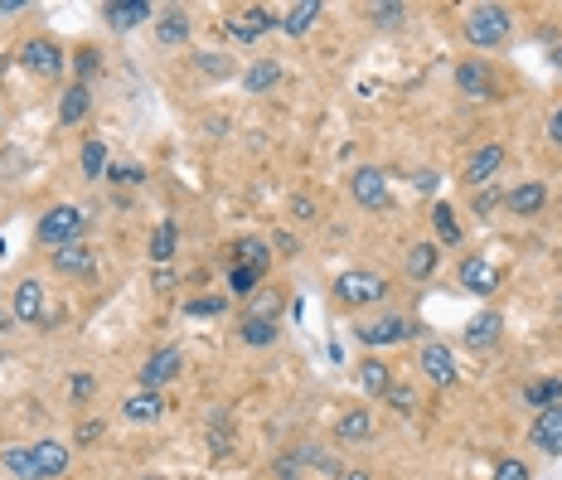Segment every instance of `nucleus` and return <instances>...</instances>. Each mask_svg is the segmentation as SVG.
Here are the masks:
<instances>
[{
  "mask_svg": "<svg viewBox=\"0 0 562 480\" xmlns=\"http://www.w3.org/2000/svg\"><path fill=\"white\" fill-rule=\"evenodd\" d=\"M243 345H252V350H267V345H277V335H281V325L277 320H267V316H243Z\"/></svg>",
  "mask_w": 562,
  "mask_h": 480,
  "instance_id": "b1692460",
  "label": "nucleus"
},
{
  "mask_svg": "<svg viewBox=\"0 0 562 480\" xmlns=\"http://www.w3.org/2000/svg\"><path fill=\"white\" fill-rule=\"evenodd\" d=\"M20 64L30 68V73H39V78H59V73H63V49L54 44V39L34 34L30 44L20 49Z\"/></svg>",
  "mask_w": 562,
  "mask_h": 480,
  "instance_id": "0eeeda50",
  "label": "nucleus"
},
{
  "mask_svg": "<svg viewBox=\"0 0 562 480\" xmlns=\"http://www.w3.org/2000/svg\"><path fill=\"white\" fill-rule=\"evenodd\" d=\"M548 136H553V141H558V146H562V107H558V112H553V117H548Z\"/></svg>",
  "mask_w": 562,
  "mask_h": 480,
  "instance_id": "49530a36",
  "label": "nucleus"
},
{
  "mask_svg": "<svg viewBox=\"0 0 562 480\" xmlns=\"http://www.w3.org/2000/svg\"><path fill=\"white\" fill-rule=\"evenodd\" d=\"M504 209H509L514 219H538V214L548 209V190H543L538 180H529V185H514V190L504 194Z\"/></svg>",
  "mask_w": 562,
  "mask_h": 480,
  "instance_id": "9d476101",
  "label": "nucleus"
},
{
  "mask_svg": "<svg viewBox=\"0 0 562 480\" xmlns=\"http://www.w3.org/2000/svg\"><path fill=\"white\" fill-rule=\"evenodd\" d=\"M170 282H175V272H170V267H156V287L165 291V287H170Z\"/></svg>",
  "mask_w": 562,
  "mask_h": 480,
  "instance_id": "09e8293b",
  "label": "nucleus"
},
{
  "mask_svg": "<svg viewBox=\"0 0 562 480\" xmlns=\"http://www.w3.org/2000/svg\"><path fill=\"white\" fill-rule=\"evenodd\" d=\"M15 10H25V0H0V15H15Z\"/></svg>",
  "mask_w": 562,
  "mask_h": 480,
  "instance_id": "8fccbe9b",
  "label": "nucleus"
},
{
  "mask_svg": "<svg viewBox=\"0 0 562 480\" xmlns=\"http://www.w3.org/2000/svg\"><path fill=\"white\" fill-rule=\"evenodd\" d=\"M344 480H369V476H364V471H354V476H344Z\"/></svg>",
  "mask_w": 562,
  "mask_h": 480,
  "instance_id": "864d4df0",
  "label": "nucleus"
},
{
  "mask_svg": "<svg viewBox=\"0 0 562 480\" xmlns=\"http://www.w3.org/2000/svg\"><path fill=\"white\" fill-rule=\"evenodd\" d=\"M277 476L281 480H296V476H301V456H281V461H277Z\"/></svg>",
  "mask_w": 562,
  "mask_h": 480,
  "instance_id": "37998d69",
  "label": "nucleus"
},
{
  "mask_svg": "<svg viewBox=\"0 0 562 480\" xmlns=\"http://www.w3.org/2000/svg\"><path fill=\"white\" fill-rule=\"evenodd\" d=\"M107 180H117V185H141V180H146V170H141V165H112V170H107Z\"/></svg>",
  "mask_w": 562,
  "mask_h": 480,
  "instance_id": "a19ab883",
  "label": "nucleus"
},
{
  "mask_svg": "<svg viewBox=\"0 0 562 480\" xmlns=\"http://www.w3.org/2000/svg\"><path fill=\"white\" fill-rule=\"evenodd\" d=\"M180 374H185V354L175 350V345H170V350H156L146 364H141V369H136V379H141V388H146V393H160L165 384H175Z\"/></svg>",
  "mask_w": 562,
  "mask_h": 480,
  "instance_id": "20e7f679",
  "label": "nucleus"
},
{
  "mask_svg": "<svg viewBox=\"0 0 562 480\" xmlns=\"http://www.w3.org/2000/svg\"><path fill=\"white\" fill-rule=\"evenodd\" d=\"M146 480H165V476H146Z\"/></svg>",
  "mask_w": 562,
  "mask_h": 480,
  "instance_id": "5fc2aeb1",
  "label": "nucleus"
},
{
  "mask_svg": "<svg viewBox=\"0 0 562 480\" xmlns=\"http://www.w3.org/2000/svg\"><path fill=\"white\" fill-rule=\"evenodd\" d=\"M122 417L126 422H156V417H165V393H131L122 403Z\"/></svg>",
  "mask_w": 562,
  "mask_h": 480,
  "instance_id": "4be33fe9",
  "label": "nucleus"
},
{
  "mask_svg": "<svg viewBox=\"0 0 562 480\" xmlns=\"http://www.w3.org/2000/svg\"><path fill=\"white\" fill-rule=\"evenodd\" d=\"M156 39L160 44H185L189 39V15L185 10H165L156 20Z\"/></svg>",
  "mask_w": 562,
  "mask_h": 480,
  "instance_id": "c85d7f7f",
  "label": "nucleus"
},
{
  "mask_svg": "<svg viewBox=\"0 0 562 480\" xmlns=\"http://www.w3.org/2000/svg\"><path fill=\"white\" fill-rule=\"evenodd\" d=\"M529 442L538 451H548V456H562V403H553V408H543V413L533 417Z\"/></svg>",
  "mask_w": 562,
  "mask_h": 480,
  "instance_id": "1a4fd4ad",
  "label": "nucleus"
},
{
  "mask_svg": "<svg viewBox=\"0 0 562 480\" xmlns=\"http://www.w3.org/2000/svg\"><path fill=\"white\" fill-rule=\"evenodd\" d=\"M10 316L25 320V325H39V320H44V282L25 277V282L15 287V306H10Z\"/></svg>",
  "mask_w": 562,
  "mask_h": 480,
  "instance_id": "dca6fc26",
  "label": "nucleus"
},
{
  "mask_svg": "<svg viewBox=\"0 0 562 480\" xmlns=\"http://www.w3.org/2000/svg\"><path fill=\"white\" fill-rule=\"evenodd\" d=\"M432 224H437V238L446 248L461 243V224H456V209H451V204H437V209H432Z\"/></svg>",
  "mask_w": 562,
  "mask_h": 480,
  "instance_id": "473e14b6",
  "label": "nucleus"
},
{
  "mask_svg": "<svg viewBox=\"0 0 562 480\" xmlns=\"http://www.w3.org/2000/svg\"><path fill=\"white\" fill-rule=\"evenodd\" d=\"M456 88L466 97H495V73H490V64L485 59H466V64L456 68Z\"/></svg>",
  "mask_w": 562,
  "mask_h": 480,
  "instance_id": "f8f14e48",
  "label": "nucleus"
},
{
  "mask_svg": "<svg viewBox=\"0 0 562 480\" xmlns=\"http://www.w3.org/2000/svg\"><path fill=\"white\" fill-rule=\"evenodd\" d=\"M102 15H107L112 30H136V25H146L156 10H151V0H112V5H102Z\"/></svg>",
  "mask_w": 562,
  "mask_h": 480,
  "instance_id": "2eb2a0df",
  "label": "nucleus"
},
{
  "mask_svg": "<svg viewBox=\"0 0 562 480\" xmlns=\"http://www.w3.org/2000/svg\"><path fill=\"white\" fill-rule=\"evenodd\" d=\"M349 194H354L364 209H378V214L393 204V194H388V175H383V170H374V165H359V170H354Z\"/></svg>",
  "mask_w": 562,
  "mask_h": 480,
  "instance_id": "423d86ee",
  "label": "nucleus"
},
{
  "mask_svg": "<svg viewBox=\"0 0 562 480\" xmlns=\"http://www.w3.org/2000/svg\"><path fill=\"white\" fill-rule=\"evenodd\" d=\"M495 204H500V194H495V190H485V194H480V204H475V209H480V214H490Z\"/></svg>",
  "mask_w": 562,
  "mask_h": 480,
  "instance_id": "de8ad7c7",
  "label": "nucleus"
},
{
  "mask_svg": "<svg viewBox=\"0 0 562 480\" xmlns=\"http://www.w3.org/2000/svg\"><path fill=\"white\" fill-rule=\"evenodd\" d=\"M320 15H325V5H320V0H296V5H286V10H281L277 25L286 34H296V39H301V34H311V25L320 20Z\"/></svg>",
  "mask_w": 562,
  "mask_h": 480,
  "instance_id": "a211bd4d",
  "label": "nucleus"
},
{
  "mask_svg": "<svg viewBox=\"0 0 562 480\" xmlns=\"http://www.w3.org/2000/svg\"><path fill=\"white\" fill-rule=\"evenodd\" d=\"M461 287H466V291H480V296H490V291L500 287V272H495L485 257H466V262H461Z\"/></svg>",
  "mask_w": 562,
  "mask_h": 480,
  "instance_id": "aec40b11",
  "label": "nucleus"
},
{
  "mask_svg": "<svg viewBox=\"0 0 562 480\" xmlns=\"http://www.w3.org/2000/svg\"><path fill=\"white\" fill-rule=\"evenodd\" d=\"M10 325H15V316H0V335H5V330H10Z\"/></svg>",
  "mask_w": 562,
  "mask_h": 480,
  "instance_id": "603ef678",
  "label": "nucleus"
},
{
  "mask_svg": "<svg viewBox=\"0 0 562 480\" xmlns=\"http://www.w3.org/2000/svg\"><path fill=\"white\" fill-rule=\"evenodd\" d=\"M73 68H78V78L88 83V78H93L97 68H102V54H97L93 44H88V49H78V54H73Z\"/></svg>",
  "mask_w": 562,
  "mask_h": 480,
  "instance_id": "c9c22d12",
  "label": "nucleus"
},
{
  "mask_svg": "<svg viewBox=\"0 0 562 480\" xmlns=\"http://www.w3.org/2000/svg\"><path fill=\"white\" fill-rule=\"evenodd\" d=\"M383 398H388L398 413H412V408H417V393H412V388H403V384H393L388 393H383Z\"/></svg>",
  "mask_w": 562,
  "mask_h": 480,
  "instance_id": "ea45409f",
  "label": "nucleus"
},
{
  "mask_svg": "<svg viewBox=\"0 0 562 480\" xmlns=\"http://www.w3.org/2000/svg\"><path fill=\"white\" fill-rule=\"evenodd\" d=\"M374 432V417H369V408H354V413L340 417V427H335V437H340L344 447H354V442H364Z\"/></svg>",
  "mask_w": 562,
  "mask_h": 480,
  "instance_id": "393cba45",
  "label": "nucleus"
},
{
  "mask_svg": "<svg viewBox=\"0 0 562 480\" xmlns=\"http://www.w3.org/2000/svg\"><path fill=\"white\" fill-rule=\"evenodd\" d=\"M369 15H374V25H378V30H398V25L407 20V5H403V0H378V5L369 10Z\"/></svg>",
  "mask_w": 562,
  "mask_h": 480,
  "instance_id": "72a5a7b5",
  "label": "nucleus"
},
{
  "mask_svg": "<svg viewBox=\"0 0 562 480\" xmlns=\"http://www.w3.org/2000/svg\"><path fill=\"white\" fill-rule=\"evenodd\" d=\"M88 112H93V93H88V83H73V88L59 97V122L63 127H78Z\"/></svg>",
  "mask_w": 562,
  "mask_h": 480,
  "instance_id": "412c9836",
  "label": "nucleus"
},
{
  "mask_svg": "<svg viewBox=\"0 0 562 480\" xmlns=\"http://www.w3.org/2000/svg\"><path fill=\"white\" fill-rule=\"evenodd\" d=\"M412 185H417L422 194H432L437 190V175H432V170H417V180H412Z\"/></svg>",
  "mask_w": 562,
  "mask_h": 480,
  "instance_id": "a18cd8bd",
  "label": "nucleus"
},
{
  "mask_svg": "<svg viewBox=\"0 0 562 480\" xmlns=\"http://www.w3.org/2000/svg\"><path fill=\"white\" fill-rule=\"evenodd\" d=\"M500 335H504L500 311H480V316L466 325V335H461V340H466V350L480 354V350H495V345H500Z\"/></svg>",
  "mask_w": 562,
  "mask_h": 480,
  "instance_id": "9b49d317",
  "label": "nucleus"
},
{
  "mask_svg": "<svg viewBox=\"0 0 562 480\" xmlns=\"http://www.w3.org/2000/svg\"><path fill=\"white\" fill-rule=\"evenodd\" d=\"M267 30H277V20H272V10H262V5H248L243 15H233V20H228V34H233V39H243V44L262 39Z\"/></svg>",
  "mask_w": 562,
  "mask_h": 480,
  "instance_id": "4468645a",
  "label": "nucleus"
},
{
  "mask_svg": "<svg viewBox=\"0 0 562 480\" xmlns=\"http://www.w3.org/2000/svg\"><path fill=\"white\" fill-rule=\"evenodd\" d=\"M548 59H553V68L562 73V44H553V54H548Z\"/></svg>",
  "mask_w": 562,
  "mask_h": 480,
  "instance_id": "3c124183",
  "label": "nucleus"
},
{
  "mask_svg": "<svg viewBox=\"0 0 562 480\" xmlns=\"http://www.w3.org/2000/svg\"><path fill=\"white\" fill-rule=\"evenodd\" d=\"M524 403L529 408H553V403H562V379H533L529 388H524Z\"/></svg>",
  "mask_w": 562,
  "mask_h": 480,
  "instance_id": "c756f323",
  "label": "nucleus"
},
{
  "mask_svg": "<svg viewBox=\"0 0 562 480\" xmlns=\"http://www.w3.org/2000/svg\"><path fill=\"white\" fill-rule=\"evenodd\" d=\"M0 466L15 480H39V471H34V447H10L0 456Z\"/></svg>",
  "mask_w": 562,
  "mask_h": 480,
  "instance_id": "7c9ffc66",
  "label": "nucleus"
},
{
  "mask_svg": "<svg viewBox=\"0 0 562 480\" xmlns=\"http://www.w3.org/2000/svg\"><path fill=\"white\" fill-rule=\"evenodd\" d=\"M417 369H422V379H427V384H437V388L456 384V354H451V345H441V340H427V345H422Z\"/></svg>",
  "mask_w": 562,
  "mask_h": 480,
  "instance_id": "39448f33",
  "label": "nucleus"
},
{
  "mask_svg": "<svg viewBox=\"0 0 562 480\" xmlns=\"http://www.w3.org/2000/svg\"><path fill=\"white\" fill-rule=\"evenodd\" d=\"M509 30H514V15H509L504 5H475V10L466 15V39L475 44V49H495V44H504Z\"/></svg>",
  "mask_w": 562,
  "mask_h": 480,
  "instance_id": "f257e3e1",
  "label": "nucleus"
},
{
  "mask_svg": "<svg viewBox=\"0 0 562 480\" xmlns=\"http://www.w3.org/2000/svg\"><path fill=\"white\" fill-rule=\"evenodd\" d=\"M233 253H238V267H252L257 277H262V272L272 267V248H267L262 238H243V243H238Z\"/></svg>",
  "mask_w": 562,
  "mask_h": 480,
  "instance_id": "cd10ccee",
  "label": "nucleus"
},
{
  "mask_svg": "<svg viewBox=\"0 0 562 480\" xmlns=\"http://www.w3.org/2000/svg\"><path fill=\"white\" fill-rule=\"evenodd\" d=\"M185 311L189 316H223V296H194Z\"/></svg>",
  "mask_w": 562,
  "mask_h": 480,
  "instance_id": "4c0bfd02",
  "label": "nucleus"
},
{
  "mask_svg": "<svg viewBox=\"0 0 562 480\" xmlns=\"http://www.w3.org/2000/svg\"><path fill=\"white\" fill-rule=\"evenodd\" d=\"M500 170H504V146H480V151L466 160V185H470V190H475V185L485 190Z\"/></svg>",
  "mask_w": 562,
  "mask_h": 480,
  "instance_id": "ddd939ff",
  "label": "nucleus"
},
{
  "mask_svg": "<svg viewBox=\"0 0 562 480\" xmlns=\"http://www.w3.org/2000/svg\"><path fill=\"white\" fill-rule=\"evenodd\" d=\"M335 296L344 306H374V301L388 296V282L378 272H340L335 277Z\"/></svg>",
  "mask_w": 562,
  "mask_h": 480,
  "instance_id": "7ed1b4c3",
  "label": "nucleus"
},
{
  "mask_svg": "<svg viewBox=\"0 0 562 480\" xmlns=\"http://www.w3.org/2000/svg\"><path fill=\"white\" fill-rule=\"evenodd\" d=\"M495 480H529V466L519 456H504L500 466H495Z\"/></svg>",
  "mask_w": 562,
  "mask_h": 480,
  "instance_id": "58836bf2",
  "label": "nucleus"
},
{
  "mask_svg": "<svg viewBox=\"0 0 562 480\" xmlns=\"http://www.w3.org/2000/svg\"><path fill=\"white\" fill-rule=\"evenodd\" d=\"M412 335H417V325H412L407 316H383V320L359 325V340L374 345V350H383V345H403V340H412Z\"/></svg>",
  "mask_w": 562,
  "mask_h": 480,
  "instance_id": "6e6552de",
  "label": "nucleus"
},
{
  "mask_svg": "<svg viewBox=\"0 0 562 480\" xmlns=\"http://www.w3.org/2000/svg\"><path fill=\"white\" fill-rule=\"evenodd\" d=\"M359 384H364V393L383 398V393L393 388V374H388V364H383V359H359Z\"/></svg>",
  "mask_w": 562,
  "mask_h": 480,
  "instance_id": "a878e982",
  "label": "nucleus"
},
{
  "mask_svg": "<svg viewBox=\"0 0 562 480\" xmlns=\"http://www.w3.org/2000/svg\"><path fill=\"white\" fill-rule=\"evenodd\" d=\"M54 272H63V277H93L97 272L93 248H83V243H63L59 253H54Z\"/></svg>",
  "mask_w": 562,
  "mask_h": 480,
  "instance_id": "f3484780",
  "label": "nucleus"
},
{
  "mask_svg": "<svg viewBox=\"0 0 562 480\" xmlns=\"http://www.w3.org/2000/svg\"><path fill=\"white\" fill-rule=\"evenodd\" d=\"M175 243H180V233H175V224L165 219V224L151 233V262H156V267H165V262L175 257Z\"/></svg>",
  "mask_w": 562,
  "mask_h": 480,
  "instance_id": "2f4dec72",
  "label": "nucleus"
},
{
  "mask_svg": "<svg viewBox=\"0 0 562 480\" xmlns=\"http://www.w3.org/2000/svg\"><path fill=\"white\" fill-rule=\"evenodd\" d=\"M277 83H281L277 59H257V64L243 73V88H248V93H267V88H277Z\"/></svg>",
  "mask_w": 562,
  "mask_h": 480,
  "instance_id": "bb28decb",
  "label": "nucleus"
},
{
  "mask_svg": "<svg viewBox=\"0 0 562 480\" xmlns=\"http://www.w3.org/2000/svg\"><path fill=\"white\" fill-rule=\"evenodd\" d=\"M34 471H39V480L63 476V471H68V447H63V442H54V437L34 442Z\"/></svg>",
  "mask_w": 562,
  "mask_h": 480,
  "instance_id": "6ab92c4d",
  "label": "nucleus"
},
{
  "mask_svg": "<svg viewBox=\"0 0 562 480\" xmlns=\"http://www.w3.org/2000/svg\"><path fill=\"white\" fill-rule=\"evenodd\" d=\"M252 287H257V272H252V267H233V272H228V291H233V296H252Z\"/></svg>",
  "mask_w": 562,
  "mask_h": 480,
  "instance_id": "e433bc0d",
  "label": "nucleus"
},
{
  "mask_svg": "<svg viewBox=\"0 0 562 480\" xmlns=\"http://www.w3.org/2000/svg\"><path fill=\"white\" fill-rule=\"evenodd\" d=\"M97 437H102V422H83V427H78V442H83V447L97 442Z\"/></svg>",
  "mask_w": 562,
  "mask_h": 480,
  "instance_id": "c03bdc74",
  "label": "nucleus"
},
{
  "mask_svg": "<svg viewBox=\"0 0 562 480\" xmlns=\"http://www.w3.org/2000/svg\"><path fill=\"white\" fill-rule=\"evenodd\" d=\"M68 388H73V398H78V403H83V398H93V393H97L93 374H73V384H68Z\"/></svg>",
  "mask_w": 562,
  "mask_h": 480,
  "instance_id": "79ce46f5",
  "label": "nucleus"
},
{
  "mask_svg": "<svg viewBox=\"0 0 562 480\" xmlns=\"http://www.w3.org/2000/svg\"><path fill=\"white\" fill-rule=\"evenodd\" d=\"M83 175H88V180H107V146H102V141H88V146H83Z\"/></svg>",
  "mask_w": 562,
  "mask_h": 480,
  "instance_id": "f704fd0d",
  "label": "nucleus"
},
{
  "mask_svg": "<svg viewBox=\"0 0 562 480\" xmlns=\"http://www.w3.org/2000/svg\"><path fill=\"white\" fill-rule=\"evenodd\" d=\"M83 224H88V214H83L78 204H54V209L39 219V243H54V248H63V243H78Z\"/></svg>",
  "mask_w": 562,
  "mask_h": 480,
  "instance_id": "f03ea898",
  "label": "nucleus"
},
{
  "mask_svg": "<svg viewBox=\"0 0 562 480\" xmlns=\"http://www.w3.org/2000/svg\"><path fill=\"white\" fill-rule=\"evenodd\" d=\"M437 267H441L437 243H412V248H407V277H412V282H427Z\"/></svg>",
  "mask_w": 562,
  "mask_h": 480,
  "instance_id": "5701e85b",
  "label": "nucleus"
}]
</instances>
